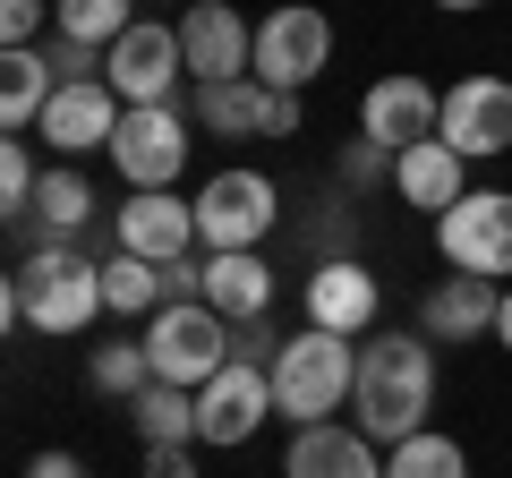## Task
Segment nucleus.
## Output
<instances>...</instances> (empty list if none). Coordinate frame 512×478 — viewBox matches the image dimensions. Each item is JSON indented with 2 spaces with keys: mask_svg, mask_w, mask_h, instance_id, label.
<instances>
[{
  "mask_svg": "<svg viewBox=\"0 0 512 478\" xmlns=\"http://www.w3.org/2000/svg\"><path fill=\"white\" fill-rule=\"evenodd\" d=\"M103 308L111 316H163V265L120 248V257L103 265Z\"/></svg>",
  "mask_w": 512,
  "mask_h": 478,
  "instance_id": "24",
  "label": "nucleus"
},
{
  "mask_svg": "<svg viewBox=\"0 0 512 478\" xmlns=\"http://www.w3.org/2000/svg\"><path fill=\"white\" fill-rule=\"evenodd\" d=\"M384 478H470V453L453 436H436V427H419V436H402L384 453Z\"/></svg>",
  "mask_w": 512,
  "mask_h": 478,
  "instance_id": "26",
  "label": "nucleus"
},
{
  "mask_svg": "<svg viewBox=\"0 0 512 478\" xmlns=\"http://www.w3.org/2000/svg\"><path fill=\"white\" fill-rule=\"evenodd\" d=\"M436 137L461 154V163H495V154H512V77H461V86H444Z\"/></svg>",
  "mask_w": 512,
  "mask_h": 478,
  "instance_id": "9",
  "label": "nucleus"
},
{
  "mask_svg": "<svg viewBox=\"0 0 512 478\" xmlns=\"http://www.w3.org/2000/svg\"><path fill=\"white\" fill-rule=\"evenodd\" d=\"M180 77H188V52H180V26H163V18H137V26L103 52V86L120 94L128 111L171 103V86H180Z\"/></svg>",
  "mask_w": 512,
  "mask_h": 478,
  "instance_id": "8",
  "label": "nucleus"
},
{
  "mask_svg": "<svg viewBox=\"0 0 512 478\" xmlns=\"http://www.w3.org/2000/svg\"><path fill=\"white\" fill-rule=\"evenodd\" d=\"M325 60H333V18L308 9V0H282L274 18L256 26V86L299 94V86L325 77Z\"/></svg>",
  "mask_w": 512,
  "mask_h": 478,
  "instance_id": "6",
  "label": "nucleus"
},
{
  "mask_svg": "<svg viewBox=\"0 0 512 478\" xmlns=\"http://www.w3.org/2000/svg\"><path fill=\"white\" fill-rule=\"evenodd\" d=\"M350 410H359V436H376V444L419 436L427 410H436V342L427 333H376V342H359V393H350Z\"/></svg>",
  "mask_w": 512,
  "mask_h": 478,
  "instance_id": "1",
  "label": "nucleus"
},
{
  "mask_svg": "<svg viewBox=\"0 0 512 478\" xmlns=\"http://www.w3.org/2000/svg\"><path fill=\"white\" fill-rule=\"evenodd\" d=\"M146 478H197V453L188 444H146Z\"/></svg>",
  "mask_w": 512,
  "mask_h": 478,
  "instance_id": "33",
  "label": "nucleus"
},
{
  "mask_svg": "<svg viewBox=\"0 0 512 478\" xmlns=\"http://www.w3.org/2000/svg\"><path fill=\"white\" fill-rule=\"evenodd\" d=\"M111 163H120L128 197L137 188H171L188 163V111L171 103H146V111H120V137H111Z\"/></svg>",
  "mask_w": 512,
  "mask_h": 478,
  "instance_id": "12",
  "label": "nucleus"
},
{
  "mask_svg": "<svg viewBox=\"0 0 512 478\" xmlns=\"http://www.w3.org/2000/svg\"><path fill=\"white\" fill-rule=\"evenodd\" d=\"M436 9H453V18H470V9H487V0H436Z\"/></svg>",
  "mask_w": 512,
  "mask_h": 478,
  "instance_id": "37",
  "label": "nucleus"
},
{
  "mask_svg": "<svg viewBox=\"0 0 512 478\" xmlns=\"http://www.w3.org/2000/svg\"><path fill=\"white\" fill-rule=\"evenodd\" d=\"M35 188H43L35 154H26V137H9L0 146V197H9V214H35Z\"/></svg>",
  "mask_w": 512,
  "mask_h": 478,
  "instance_id": "29",
  "label": "nucleus"
},
{
  "mask_svg": "<svg viewBox=\"0 0 512 478\" xmlns=\"http://www.w3.org/2000/svg\"><path fill=\"white\" fill-rule=\"evenodd\" d=\"M376 308H384V291H376V274H367L359 257H325V265L308 274V325L350 333V342H359V333L376 325Z\"/></svg>",
  "mask_w": 512,
  "mask_h": 478,
  "instance_id": "16",
  "label": "nucleus"
},
{
  "mask_svg": "<svg viewBox=\"0 0 512 478\" xmlns=\"http://www.w3.org/2000/svg\"><path fill=\"white\" fill-rule=\"evenodd\" d=\"M128 419H137L146 444H197V393L188 385H146L128 402Z\"/></svg>",
  "mask_w": 512,
  "mask_h": 478,
  "instance_id": "23",
  "label": "nucleus"
},
{
  "mask_svg": "<svg viewBox=\"0 0 512 478\" xmlns=\"http://www.w3.org/2000/svg\"><path fill=\"white\" fill-rule=\"evenodd\" d=\"M52 77L60 86H94V77H103V52H94V43H69V35H52Z\"/></svg>",
  "mask_w": 512,
  "mask_h": 478,
  "instance_id": "32",
  "label": "nucleus"
},
{
  "mask_svg": "<svg viewBox=\"0 0 512 478\" xmlns=\"http://www.w3.org/2000/svg\"><path fill=\"white\" fill-rule=\"evenodd\" d=\"M436 120H444V94L427 86V77H410V69L376 77V86L359 94V137H376L384 154L427 146V137H436Z\"/></svg>",
  "mask_w": 512,
  "mask_h": 478,
  "instance_id": "13",
  "label": "nucleus"
},
{
  "mask_svg": "<svg viewBox=\"0 0 512 478\" xmlns=\"http://www.w3.org/2000/svg\"><path fill=\"white\" fill-rule=\"evenodd\" d=\"M26 478H86V461H77V453H35Z\"/></svg>",
  "mask_w": 512,
  "mask_h": 478,
  "instance_id": "35",
  "label": "nucleus"
},
{
  "mask_svg": "<svg viewBox=\"0 0 512 478\" xmlns=\"http://www.w3.org/2000/svg\"><path fill=\"white\" fill-rule=\"evenodd\" d=\"M146 359H154V385H188L205 393L222 368L239 359V325L231 316H214L205 299H188V308H163L146 325Z\"/></svg>",
  "mask_w": 512,
  "mask_h": 478,
  "instance_id": "4",
  "label": "nucleus"
},
{
  "mask_svg": "<svg viewBox=\"0 0 512 478\" xmlns=\"http://www.w3.org/2000/svg\"><path fill=\"white\" fill-rule=\"evenodd\" d=\"M265 376H274V419L325 427L333 410H350V393H359V342L308 325V333H291V342L274 350V368H265Z\"/></svg>",
  "mask_w": 512,
  "mask_h": 478,
  "instance_id": "3",
  "label": "nucleus"
},
{
  "mask_svg": "<svg viewBox=\"0 0 512 478\" xmlns=\"http://www.w3.org/2000/svg\"><path fill=\"white\" fill-rule=\"evenodd\" d=\"M436 248L453 274L512 282V188H470L453 214H436Z\"/></svg>",
  "mask_w": 512,
  "mask_h": 478,
  "instance_id": "5",
  "label": "nucleus"
},
{
  "mask_svg": "<svg viewBox=\"0 0 512 478\" xmlns=\"http://www.w3.org/2000/svg\"><path fill=\"white\" fill-rule=\"evenodd\" d=\"M205 308L231 316V325H265V308H274V265L256 257V248L205 257Z\"/></svg>",
  "mask_w": 512,
  "mask_h": 478,
  "instance_id": "19",
  "label": "nucleus"
},
{
  "mask_svg": "<svg viewBox=\"0 0 512 478\" xmlns=\"http://www.w3.org/2000/svg\"><path fill=\"white\" fill-rule=\"evenodd\" d=\"M86 385H94V393H120V402H137V393L154 385L146 342H94V350H86Z\"/></svg>",
  "mask_w": 512,
  "mask_h": 478,
  "instance_id": "27",
  "label": "nucleus"
},
{
  "mask_svg": "<svg viewBox=\"0 0 512 478\" xmlns=\"http://www.w3.org/2000/svg\"><path fill=\"white\" fill-rule=\"evenodd\" d=\"M393 197L419 205V214H453V205L470 197V188H461V154L444 146V137H427V146L393 154Z\"/></svg>",
  "mask_w": 512,
  "mask_h": 478,
  "instance_id": "20",
  "label": "nucleus"
},
{
  "mask_svg": "<svg viewBox=\"0 0 512 478\" xmlns=\"http://www.w3.org/2000/svg\"><path fill=\"white\" fill-rule=\"evenodd\" d=\"M0 316H9V325H35V333H86L94 316H103V265L77 257L69 239H43L35 257L9 274Z\"/></svg>",
  "mask_w": 512,
  "mask_h": 478,
  "instance_id": "2",
  "label": "nucleus"
},
{
  "mask_svg": "<svg viewBox=\"0 0 512 478\" xmlns=\"http://www.w3.org/2000/svg\"><path fill=\"white\" fill-rule=\"evenodd\" d=\"M384 180H393V154L376 137H350L342 146V188H384Z\"/></svg>",
  "mask_w": 512,
  "mask_h": 478,
  "instance_id": "30",
  "label": "nucleus"
},
{
  "mask_svg": "<svg viewBox=\"0 0 512 478\" xmlns=\"http://www.w3.org/2000/svg\"><path fill=\"white\" fill-rule=\"evenodd\" d=\"M274 214H282V188L265 180V171H214V180L197 188V248L205 257L256 248V239L274 231Z\"/></svg>",
  "mask_w": 512,
  "mask_h": 478,
  "instance_id": "7",
  "label": "nucleus"
},
{
  "mask_svg": "<svg viewBox=\"0 0 512 478\" xmlns=\"http://www.w3.org/2000/svg\"><path fill=\"white\" fill-rule=\"evenodd\" d=\"M265 419H274V376H265V359H231L197 393V444H214V453H239Z\"/></svg>",
  "mask_w": 512,
  "mask_h": 478,
  "instance_id": "10",
  "label": "nucleus"
},
{
  "mask_svg": "<svg viewBox=\"0 0 512 478\" xmlns=\"http://www.w3.org/2000/svg\"><path fill=\"white\" fill-rule=\"evenodd\" d=\"M52 26L69 43H94V52H111V43L137 26V0H52Z\"/></svg>",
  "mask_w": 512,
  "mask_h": 478,
  "instance_id": "25",
  "label": "nucleus"
},
{
  "mask_svg": "<svg viewBox=\"0 0 512 478\" xmlns=\"http://www.w3.org/2000/svg\"><path fill=\"white\" fill-rule=\"evenodd\" d=\"M495 342L512 350V282H504V316H495Z\"/></svg>",
  "mask_w": 512,
  "mask_h": 478,
  "instance_id": "36",
  "label": "nucleus"
},
{
  "mask_svg": "<svg viewBox=\"0 0 512 478\" xmlns=\"http://www.w3.org/2000/svg\"><path fill=\"white\" fill-rule=\"evenodd\" d=\"M154 9H188V0H154Z\"/></svg>",
  "mask_w": 512,
  "mask_h": 478,
  "instance_id": "38",
  "label": "nucleus"
},
{
  "mask_svg": "<svg viewBox=\"0 0 512 478\" xmlns=\"http://www.w3.org/2000/svg\"><path fill=\"white\" fill-rule=\"evenodd\" d=\"M86 214H94V188H86V171H43V188H35V222L52 239H69V231H86Z\"/></svg>",
  "mask_w": 512,
  "mask_h": 478,
  "instance_id": "28",
  "label": "nucleus"
},
{
  "mask_svg": "<svg viewBox=\"0 0 512 478\" xmlns=\"http://www.w3.org/2000/svg\"><path fill=\"white\" fill-rule=\"evenodd\" d=\"M265 137H299V94H274L265 103Z\"/></svg>",
  "mask_w": 512,
  "mask_h": 478,
  "instance_id": "34",
  "label": "nucleus"
},
{
  "mask_svg": "<svg viewBox=\"0 0 512 478\" xmlns=\"http://www.w3.org/2000/svg\"><path fill=\"white\" fill-rule=\"evenodd\" d=\"M188 239H197V197H171V188H137V197L120 205V248L128 257H188Z\"/></svg>",
  "mask_w": 512,
  "mask_h": 478,
  "instance_id": "15",
  "label": "nucleus"
},
{
  "mask_svg": "<svg viewBox=\"0 0 512 478\" xmlns=\"http://www.w3.org/2000/svg\"><path fill=\"white\" fill-rule=\"evenodd\" d=\"M495 316H504V282L453 274V282H436V291H427L419 325H427V342H470V333H495Z\"/></svg>",
  "mask_w": 512,
  "mask_h": 478,
  "instance_id": "18",
  "label": "nucleus"
},
{
  "mask_svg": "<svg viewBox=\"0 0 512 478\" xmlns=\"http://www.w3.org/2000/svg\"><path fill=\"white\" fill-rule=\"evenodd\" d=\"M43 18H52V0H0V43L9 52H35Z\"/></svg>",
  "mask_w": 512,
  "mask_h": 478,
  "instance_id": "31",
  "label": "nucleus"
},
{
  "mask_svg": "<svg viewBox=\"0 0 512 478\" xmlns=\"http://www.w3.org/2000/svg\"><path fill=\"white\" fill-rule=\"evenodd\" d=\"M265 103H274V86L231 77V86H197L188 94V120H197L205 137H265Z\"/></svg>",
  "mask_w": 512,
  "mask_h": 478,
  "instance_id": "21",
  "label": "nucleus"
},
{
  "mask_svg": "<svg viewBox=\"0 0 512 478\" xmlns=\"http://www.w3.org/2000/svg\"><path fill=\"white\" fill-rule=\"evenodd\" d=\"M120 94L94 77V86H60L52 103H43V120H35V137H52V154H94V146H111L120 137Z\"/></svg>",
  "mask_w": 512,
  "mask_h": 478,
  "instance_id": "14",
  "label": "nucleus"
},
{
  "mask_svg": "<svg viewBox=\"0 0 512 478\" xmlns=\"http://www.w3.org/2000/svg\"><path fill=\"white\" fill-rule=\"evenodd\" d=\"M52 94H60V77H52L43 52H0V129H9V137L35 129Z\"/></svg>",
  "mask_w": 512,
  "mask_h": 478,
  "instance_id": "22",
  "label": "nucleus"
},
{
  "mask_svg": "<svg viewBox=\"0 0 512 478\" xmlns=\"http://www.w3.org/2000/svg\"><path fill=\"white\" fill-rule=\"evenodd\" d=\"M180 52L197 86H231V77H256V26L239 18L231 0H188L180 9Z\"/></svg>",
  "mask_w": 512,
  "mask_h": 478,
  "instance_id": "11",
  "label": "nucleus"
},
{
  "mask_svg": "<svg viewBox=\"0 0 512 478\" xmlns=\"http://www.w3.org/2000/svg\"><path fill=\"white\" fill-rule=\"evenodd\" d=\"M282 478H384V461H376V436L325 419V427H299V436H291Z\"/></svg>",
  "mask_w": 512,
  "mask_h": 478,
  "instance_id": "17",
  "label": "nucleus"
}]
</instances>
